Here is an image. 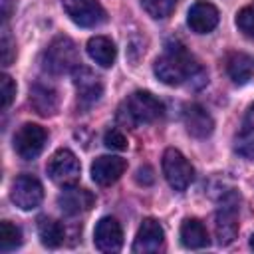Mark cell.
<instances>
[{"mask_svg":"<svg viewBox=\"0 0 254 254\" xmlns=\"http://www.w3.org/2000/svg\"><path fill=\"white\" fill-rule=\"evenodd\" d=\"M187 24L194 34H208L218 26V10L206 0H196L187 12Z\"/></svg>","mask_w":254,"mask_h":254,"instance_id":"obj_13","label":"cell"},{"mask_svg":"<svg viewBox=\"0 0 254 254\" xmlns=\"http://www.w3.org/2000/svg\"><path fill=\"white\" fill-rule=\"evenodd\" d=\"M161 165H163V175H165L167 183L171 185V189H175L179 192L185 190L192 183V179H194L192 165L187 161V157L179 149H173V147L167 149L163 153Z\"/></svg>","mask_w":254,"mask_h":254,"instance_id":"obj_4","label":"cell"},{"mask_svg":"<svg viewBox=\"0 0 254 254\" xmlns=\"http://www.w3.org/2000/svg\"><path fill=\"white\" fill-rule=\"evenodd\" d=\"M0 52H2V65H10L14 56H16V44L12 42V36H10V30L4 28L2 30V42H0Z\"/></svg>","mask_w":254,"mask_h":254,"instance_id":"obj_28","label":"cell"},{"mask_svg":"<svg viewBox=\"0 0 254 254\" xmlns=\"http://www.w3.org/2000/svg\"><path fill=\"white\" fill-rule=\"evenodd\" d=\"M14 0H2V10H4V16L8 14V10H10V4H12Z\"/></svg>","mask_w":254,"mask_h":254,"instance_id":"obj_30","label":"cell"},{"mask_svg":"<svg viewBox=\"0 0 254 254\" xmlns=\"http://www.w3.org/2000/svg\"><path fill=\"white\" fill-rule=\"evenodd\" d=\"M135 181H137L139 185H143V187L153 185V181H155V173H153V169H151L149 165L139 167V169H137V175H135Z\"/></svg>","mask_w":254,"mask_h":254,"instance_id":"obj_29","label":"cell"},{"mask_svg":"<svg viewBox=\"0 0 254 254\" xmlns=\"http://www.w3.org/2000/svg\"><path fill=\"white\" fill-rule=\"evenodd\" d=\"M234 149L238 155H242L246 159H254V103L248 107L244 121H242V127L236 133Z\"/></svg>","mask_w":254,"mask_h":254,"instance_id":"obj_20","label":"cell"},{"mask_svg":"<svg viewBox=\"0 0 254 254\" xmlns=\"http://www.w3.org/2000/svg\"><path fill=\"white\" fill-rule=\"evenodd\" d=\"M141 6L151 18L163 20V18L173 14V10L177 6V0H141Z\"/></svg>","mask_w":254,"mask_h":254,"instance_id":"obj_24","label":"cell"},{"mask_svg":"<svg viewBox=\"0 0 254 254\" xmlns=\"http://www.w3.org/2000/svg\"><path fill=\"white\" fill-rule=\"evenodd\" d=\"M46 141H48V131L42 125L24 123L14 135V151L24 161H32L44 151Z\"/></svg>","mask_w":254,"mask_h":254,"instance_id":"obj_6","label":"cell"},{"mask_svg":"<svg viewBox=\"0 0 254 254\" xmlns=\"http://www.w3.org/2000/svg\"><path fill=\"white\" fill-rule=\"evenodd\" d=\"M226 71L234 83L244 85L254 75V58L244 52H234L226 60Z\"/></svg>","mask_w":254,"mask_h":254,"instance_id":"obj_19","label":"cell"},{"mask_svg":"<svg viewBox=\"0 0 254 254\" xmlns=\"http://www.w3.org/2000/svg\"><path fill=\"white\" fill-rule=\"evenodd\" d=\"M50 179L60 185V187H71L79 181V173H81V165L79 159L69 151V149H58L46 167Z\"/></svg>","mask_w":254,"mask_h":254,"instance_id":"obj_5","label":"cell"},{"mask_svg":"<svg viewBox=\"0 0 254 254\" xmlns=\"http://www.w3.org/2000/svg\"><path fill=\"white\" fill-rule=\"evenodd\" d=\"M236 26H238V30L244 36L254 38V2H250L244 8L238 10V14H236Z\"/></svg>","mask_w":254,"mask_h":254,"instance_id":"obj_25","label":"cell"},{"mask_svg":"<svg viewBox=\"0 0 254 254\" xmlns=\"http://www.w3.org/2000/svg\"><path fill=\"white\" fill-rule=\"evenodd\" d=\"M16 97V83L12 81L10 75H2L0 77V103H2V109H8L10 103L14 101Z\"/></svg>","mask_w":254,"mask_h":254,"instance_id":"obj_26","label":"cell"},{"mask_svg":"<svg viewBox=\"0 0 254 254\" xmlns=\"http://www.w3.org/2000/svg\"><path fill=\"white\" fill-rule=\"evenodd\" d=\"M163 103L149 91H133L119 107V121L129 127H139L145 123H153L163 115Z\"/></svg>","mask_w":254,"mask_h":254,"instance_id":"obj_2","label":"cell"},{"mask_svg":"<svg viewBox=\"0 0 254 254\" xmlns=\"http://www.w3.org/2000/svg\"><path fill=\"white\" fill-rule=\"evenodd\" d=\"M95 204V196L91 190L87 189H79V187H65L60 196H58V206L65 212V214H81L87 212L91 206Z\"/></svg>","mask_w":254,"mask_h":254,"instance_id":"obj_15","label":"cell"},{"mask_svg":"<svg viewBox=\"0 0 254 254\" xmlns=\"http://www.w3.org/2000/svg\"><path fill=\"white\" fill-rule=\"evenodd\" d=\"M22 244V232L16 224H12L10 220H2L0 222V250L2 252H10L16 250Z\"/></svg>","mask_w":254,"mask_h":254,"instance_id":"obj_23","label":"cell"},{"mask_svg":"<svg viewBox=\"0 0 254 254\" xmlns=\"http://www.w3.org/2000/svg\"><path fill=\"white\" fill-rule=\"evenodd\" d=\"M214 232H216V240L220 246H226L236 238V234H238V206H236L234 194H228L222 200L220 208L216 210Z\"/></svg>","mask_w":254,"mask_h":254,"instance_id":"obj_9","label":"cell"},{"mask_svg":"<svg viewBox=\"0 0 254 254\" xmlns=\"http://www.w3.org/2000/svg\"><path fill=\"white\" fill-rule=\"evenodd\" d=\"M42 64H44V69L54 73V75L73 71L77 65H81L79 52L67 36H58L46 48V52L42 56Z\"/></svg>","mask_w":254,"mask_h":254,"instance_id":"obj_3","label":"cell"},{"mask_svg":"<svg viewBox=\"0 0 254 254\" xmlns=\"http://www.w3.org/2000/svg\"><path fill=\"white\" fill-rule=\"evenodd\" d=\"M181 242L185 248L198 250L208 246V232L198 218H185L181 224Z\"/></svg>","mask_w":254,"mask_h":254,"instance_id":"obj_18","label":"cell"},{"mask_svg":"<svg viewBox=\"0 0 254 254\" xmlns=\"http://www.w3.org/2000/svg\"><path fill=\"white\" fill-rule=\"evenodd\" d=\"M165 246V232L161 224L155 218H145L137 230L135 242H133V252L137 254H149V252H159Z\"/></svg>","mask_w":254,"mask_h":254,"instance_id":"obj_12","label":"cell"},{"mask_svg":"<svg viewBox=\"0 0 254 254\" xmlns=\"http://www.w3.org/2000/svg\"><path fill=\"white\" fill-rule=\"evenodd\" d=\"M62 6L69 20L81 28H95L107 20L99 0H62Z\"/></svg>","mask_w":254,"mask_h":254,"instance_id":"obj_7","label":"cell"},{"mask_svg":"<svg viewBox=\"0 0 254 254\" xmlns=\"http://www.w3.org/2000/svg\"><path fill=\"white\" fill-rule=\"evenodd\" d=\"M30 103L40 115H54L58 111V93L46 83H34L30 87Z\"/></svg>","mask_w":254,"mask_h":254,"instance_id":"obj_17","label":"cell"},{"mask_svg":"<svg viewBox=\"0 0 254 254\" xmlns=\"http://www.w3.org/2000/svg\"><path fill=\"white\" fill-rule=\"evenodd\" d=\"M38 234H40L42 244L48 248L62 246L64 238H65V230L62 226V222H58L56 218H50V216L38 218Z\"/></svg>","mask_w":254,"mask_h":254,"instance_id":"obj_22","label":"cell"},{"mask_svg":"<svg viewBox=\"0 0 254 254\" xmlns=\"http://www.w3.org/2000/svg\"><path fill=\"white\" fill-rule=\"evenodd\" d=\"M93 242H95V248L101 250V252H117V250H121V246H123L121 224L113 216H103L95 224Z\"/></svg>","mask_w":254,"mask_h":254,"instance_id":"obj_11","label":"cell"},{"mask_svg":"<svg viewBox=\"0 0 254 254\" xmlns=\"http://www.w3.org/2000/svg\"><path fill=\"white\" fill-rule=\"evenodd\" d=\"M250 244H252V248H254V236H252V240H250Z\"/></svg>","mask_w":254,"mask_h":254,"instance_id":"obj_31","label":"cell"},{"mask_svg":"<svg viewBox=\"0 0 254 254\" xmlns=\"http://www.w3.org/2000/svg\"><path fill=\"white\" fill-rule=\"evenodd\" d=\"M125 169H127L125 159L115 157V155H101L91 163V179L97 185L107 187V185H113L115 181H119L121 175L125 173Z\"/></svg>","mask_w":254,"mask_h":254,"instance_id":"obj_14","label":"cell"},{"mask_svg":"<svg viewBox=\"0 0 254 254\" xmlns=\"http://www.w3.org/2000/svg\"><path fill=\"white\" fill-rule=\"evenodd\" d=\"M103 143L111 151H125L127 149V137L119 129H109L103 135Z\"/></svg>","mask_w":254,"mask_h":254,"instance_id":"obj_27","label":"cell"},{"mask_svg":"<svg viewBox=\"0 0 254 254\" xmlns=\"http://www.w3.org/2000/svg\"><path fill=\"white\" fill-rule=\"evenodd\" d=\"M183 121H185L187 131H189L192 137H198V139H204V137H208V135L214 131V121H212V117H210L208 111H206L204 107H200L198 103L185 105Z\"/></svg>","mask_w":254,"mask_h":254,"instance_id":"obj_16","label":"cell"},{"mask_svg":"<svg viewBox=\"0 0 254 254\" xmlns=\"http://www.w3.org/2000/svg\"><path fill=\"white\" fill-rule=\"evenodd\" d=\"M87 54L101 67H111L113 62H115L117 50H115V44L109 38H105V36H93L87 42Z\"/></svg>","mask_w":254,"mask_h":254,"instance_id":"obj_21","label":"cell"},{"mask_svg":"<svg viewBox=\"0 0 254 254\" xmlns=\"http://www.w3.org/2000/svg\"><path fill=\"white\" fill-rule=\"evenodd\" d=\"M73 85H75V91H77V101L83 107H89V105L97 103L101 93H103L101 79L89 67H83V65H77L73 69Z\"/></svg>","mask_w":254,"mask_h":254,"instance_id":"obj_10","label":"cell"},{"mask_svg":"<svg viewBox=\"0 0 254 254\" xmlns=\"http://www.w3.org/2000/svg\"><path fill=\"white\" fill-rule=\"evenodd\" d=\"M10 198L20 210H34L40 206V202L44 198L42 183L32 175H20L12 183Z\"/></svg>","mask_w":254,"mask_h":254,"instance_id":"obj_8","label":"cell"},{"mask_svg":"<svg viewBox=\"0 0 254 254\" xmlns=\"http://www.w3.org/2000/svg\"><path fill=\"white\" fill-rule=\"evenodd\" d=\"M153 71L165 85H183L187 81H198L202 85L206 81V71L181 44H169L167 52L155 60Z\"/></svg>","mask_w":254,"mask_h":254,"instance_id":"obj_1","label":"cell"}]
</instances>
